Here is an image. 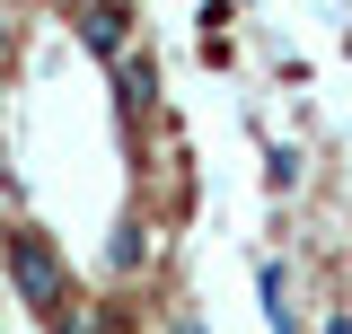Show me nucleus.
Returning a JSON list of instances; mask_svg holds the SVG:
<instances>
[{
    "mask_svg": "<svg viewBox=\"0 0 352 334\" xmlns=\"http://www.w3.org/2000/svg\"><path fill=\"white\" fill-rule=\"evenodd\" d=\"M124 36H132V9H124V0H88V9H80V44L97 53V62H124Z\"/></svg>",
    "mask_w": 352,
    "mask_h": 334,
    "instance_id": "f03ea898",
    "label": "nucleus"
},
{
    "mask_svg": "<svg viewBox=\"0 0 352 334\" xmlns=\"http://www.w3.org/2000/svg\"><path fill=\"white\" fill-rule=\"evenodd\" d=\"M0 255H9V273H18V299L36 308L44 326H62V317H71V273H62L53 238H44V229H9Z\"/></svg>",
    "mask_w": 352,
    "mask_h": 334,
    "instance_id": "f257e3e1",
    "label": "nucleus"
},
{
    "mask_svg": "<svg viewBox=\"0 0 352 334\" xmlns=\"http://www.w3.org/2000/svg\"><path fill=\"white\" fill-rule=\"evenodd\" d=\"M0 53H9V27H0Z\"/></svg>",
    "mask_w": 352,
    "mask_h": 334,
    "instance_id": "7ed1b4c3",
    "label": "nucleus"
}]
</instances>
